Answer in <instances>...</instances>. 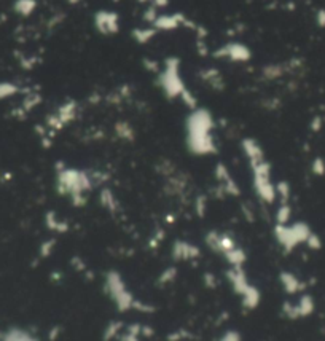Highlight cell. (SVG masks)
<instances>
[{
    "instance_id": "6da1fadb",
    "label": "cell",
    "mask_w": 325,
    "mask_h": 341,
    "mask_svg": "<svg viewBox=\"0 0 325 341\" xmlns=\"http://www.w3.org/2000/svg\"><path fill=\"white\" fill-rule=\"evenodd\" d=\"M212 118L206 110H196L188 120V144L193 152L207 153L213 150Z\"/></svg>"
},
{
    "instance_id": "7a4b0ae2",
    "label": "cell",
    "mask_w": 325,
    "mask_h": 341,
    "mask_svg": "<svg viewBox=\"0 0 325 341\" xmlns=\"http://www.w3.org/2000/svg\"><path fill=\"white\" fill-rule=\"evenodd\" d=\"M160 83L169 96H182L185 97V100H188V91L185 89V85L182 81L180 61L177 58L166 59L163 72L160 75Z\"/></svg>"
},
{
    "instance_id": "3957f363",
    "label": "cell",
    "mask_w": 325,
    "mask_h": 341,
    "mask_svg": "<svg viewBox=\"0 0 325 341\" xmlns=\"http://www.w3.org/2000/svg\"><path fill=\"white\" fill-rule=\"evenodd\" d=\"M213 56L220 58V59H230L233 62H247L250 58H252V51L249 50V47H246L244 43L239 42H230L224 47H220Z\"/></svg>"
},
{
    "instance_id": "277c9868",
    "label": "cell",
    "mask_w": 325,
    "mask_h": 341,
    "mask_svg": "<svg viewBox=\"0 0 325 341\" xmlns=\"http://www.w3.org/2000/svg\"><path fill=\"white\" fill-rule=\"evenodd\" d=\"M94 26L102 35H115L120 31V16L117 12L100 10L94 15Z\"/></svg>"
},
{
    "instance_id": "5b68a950",
    "label": "cell",
    "mask_w": 325,
    "mask_h": 341,
    "mask_svg": "<svg viewBox=\"0 0 325 341\" xmlns=\"http://www.w3.org/2000/svg\"><path fill=\"white\" fill-rule=\"evenodd\" d=\"M190 21L185 18L182 13H174V15H158L156 16V20L150 24L153 26L155 29L160 32H169V31H175V29H179L180 26L183 24H188Z\"/></svg>"
},
{
    "instance_id": "8992f818",
    "label": "cell",
    "mask_w": 325,
    "mask_h": 341,
    "mask_svg": "<svg viewBox=\"0 0 325 341\" xmlns=\"http://www.w3.org/2000/svg\"><path fill=\"white\" fill-rule=\"evenodd\" d=\"M156 34H158V31L155 29L153 26H147V27H141V29H136L133 32V37H134V40L137 43H142L144 45V43L150 42Z\"/></svg>"
},
{
    "instance_id": "52a82bcc",
    "label": "cell",
    "mask_w": 325,
    "mask_h": 341,
    "mask_svg": "<svg viewBox=\"0 0 325 341\" xmlns=\"http://www.w3.org/2000/svg\"><path fill=\"white\" fill-rule=\"evenodd\" d=\"M35 7H37L35 0H16L15 10L23 16H29L35 10Z\"/></svg>"
},
{
    "instance_id": "ba28073f",
    "label": "cell",
    "mask_w": 325,
    "mask_h": 341,
    "mask_svg": "<svg viewBox=\"0 0 325 341\" xmlns=\"http://www.w3.org/2000/svg\"><path fill=\"white\" fill-rule=\"evenodd\" d=\"M16 91H18V88L13 85V83H0V99L12 96L16 93Z\"/></svg>"
},
{
    "instance_id": "9c48e42d",
    "label": "cell",
    "mask_w": 325,
    "mask_h": 341,
    "mask_svg": "<svg viewBox=\"0 0 325 341\" xmlns=\"http://www.w3.org/2000/svg\"><path fill=\"white\" fill-rule=\"evenodd\" d=\"M312 169L315 174H323L325 172V163L320 158H315V161L312 163Z\"/></svg>"
},
{
    "instance_id": "30bf717a",
    "label": "cell",
    "mask_w": 325,
    "mask_h": 341,
    "mask_svg": "<svg viewBox=\"0 0 325 341\" xmlns=\"http://www.w3.org/2000/svg\"><path fill=\"white\" fill-rule=\"evenodd\" d=\"M315 23L319 27H325V10H319L315 13Z\"/></svg>"
},
{
    "instance_id": "8fae6325",
    "label": "cell",
    "mask_w": 325,
    "mask_h": 341,
    "mask_svg": "<svg viewBox=\"0 0 325 341\" xmlns=\"http://www.w3.org/2000/svg\"><path fill=\"white\" fill-rule=\"evenodd\" d=\"M67 2H69V4H72V5H75V4H80L81 0H67Z\"/></svg>"
},
{
    "instance_id": "7c38bea8",
    "label": "cell",
    "mask_w": 325,
    "mask_h": 341,
    "mask_svg": "<svg viewBox=\"0 0 325 341\" xmlns=\"http://www.w3.org/2000/svg\"><path fill=\"white\" fill-rule=\"evenodd\" d=\"M139 2H152V0H139Z\"/></svg>"
}]
</instances>
